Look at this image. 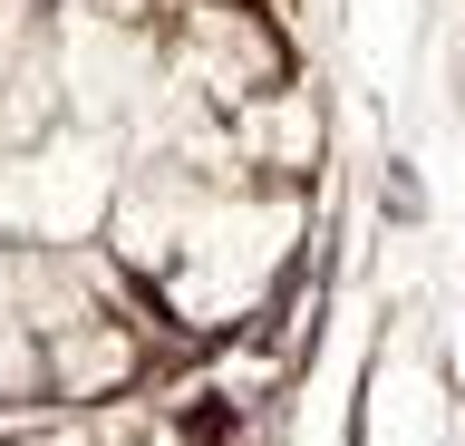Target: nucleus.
<instances>
[{
  "label": "nucleus",
  "instance_id": "1",
  "mask_svg": "<svg viewBox=\"0 0 465 446\" xmlns=\"http://www.w3.org/2000/svg\"><path fill=\"white\" fill-rule=\"evenodd\" d=\"M301 233H311V194L301 184H223L203 204V223L184 233L174 272L145 292L155 330H174V340H232V330H252L282 301L291 263H301Z\"/></svg>",
  "mask_w": 465,
  "mask_h": 446
},
{
  "label": "nucleus",
  "instance_id": "2",
  "mask_svg": "<svg viewBox=\"0 0 465 446\" xmlns=\"http://www.w3.org/2000/svg\"><path fill=\"white\" fill-rule=\"evenodd\" d=\"M136 301L145 292H116L97 311H78L68 330H49V408L58 417H107L155 379L165 340H155V311H136Z\"/></svg>",
  "mask_w": 465,
  "mask_h": 446
},
{
  "label": "nucleus",
  "instance_id": "3",
  "mask_svg": "<svg viewBox=\"0 0 465 446\" xmlns=\"http://www.w3.org/2000/svg\"><path fill=\"white\" fill-rule=\"evenodd\" d=\"M58 126H68V97H58L49 0H0V155H29Z\"/></svg>",
  "mask_w": 465,
  "mask_h": 446
},
{
  "label": "nucleus",
  "instance_id": "4",
  "mask_svg": "<svg viewBox=\"0 0 465 446\" xmlns=\"http://www.w3.org/2000/svg\"><path fill=\"white\" fill-rule=\"evenodd\" d=\"M223 136H232L242 184H311V165H320V97L301 88V78H282V88L242 97L223 117Z\"/></svg>",
  "mask_w": 465,
  "mask_h": 446
},
{
  "label": "nucleus",
  "instance_id": "5",
  "mask_svg": "<svg viewBox=\"0 0 465 446\" xmlns=\"http://www.w3.org/2000/svg\"><path fill=\"white\" fill-rule=\"evenodd\" d=\"M39 408H49V340L29 321V292H20V272H10V253H0V427L10 417H39Z\"/></svg>",
  "mask_w": 465,
  "mask_h": 446
}]
</instances>
